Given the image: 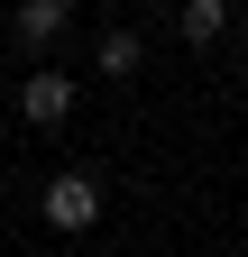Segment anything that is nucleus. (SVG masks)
<instances>
[{"label": "nucleus", "mask_w": 248, "mask_h": 257, "mask_svg": "<svg viewBox=\"0 0 248 257\" xmlns=\"http://www.w3.org/2000/svg\"><path fill=\"white\" fill-rule=\"evenodd\" d=\"M138 64H147V46H138V28H110V37L92 46V74H110V83H129Z\"/></svg>", "instance_id": "nucleus-4"}, {"label": "nucleus", "mask_w": 248, "mask_h": 257, "mask_svg": "<svg viewBox=\"0 0 248 257\" xmlns=\"http://www.w3.org/2000/svg\"><path fill=\"white\" fill-rule=\"evenodd\" d=\"M230 28H239V46H248V10H239V19H230Z\"/></svg>", "instance_id": "nucleus-6"}, {"label": "nucleus", "mask_w": 248, "mask_h": 257, "mask_svg": "<svg viewBox=\"0 0 248 257\" xmlns=\"http://www.w3.org/2000/svg\"><path fill=\"white\" fill-rule=\"evenodd\" d=\"M74 101H83V83H74V74H55V64H37V74L19 83V119H28V128H65Z\"/></svg>", "instance_id": "nucleus-2"}, {"label": "nucleus", "mask_w": 248, "mask_h": 257, "mask_svg": "<svg viewBox=\"0 0 248 257\" xmlns=\"http://www.w3.org/2000/svg\"><path fill=\"white\" fill-rule=\"evenodd\" d=\"M230 28V0H184V46H211Z\"/></svg>", "instance_id": "nucleus-5"}, {"label": "nucleus", "mask_w": 248, "mask_h": 257, "mask_svg": "<svg viewBox=\"0 0 248 257\" xmlns=\"http://www.w3.org/2000/svg\"><path fill=\"white\" fill-rule=\"evenodd\" d=\"M37 220H46L55 239H83L92 220H101V175H83V166H74V175H55V184L37 193Z\"/></svg>", "instance_id": "nucleus-1"}, {"label": "nucleus", "mask_w": 248, "mask_h": 257, "mask_svg": "<svg viewBox=\"0 0 248 257\" xmlns=\"http://www.w3.org/2000/svg\"><path fill=\"white\" fill-rule=\"evenodd\" d=\"M65 19H74V0H19V10H10V28H19L28 46H55V37H65Z\"/></svg>", "instance_id": "nucleus-3"}]
</instances>
